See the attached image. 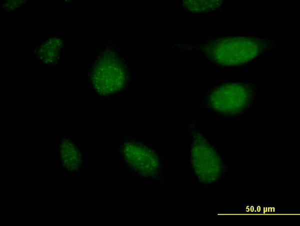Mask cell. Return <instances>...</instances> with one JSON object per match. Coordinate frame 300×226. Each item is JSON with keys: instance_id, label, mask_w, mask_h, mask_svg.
I'll list each match as a JSON object with an SVG mask.
<instances>
[{"instance_id": "277c9868", "label": "cell", "mask_w": 300, "mask_h": 226, "mask_svg": "<svg viewBox=\"0 0 300 226\" xmlns=\"http://www.w3.org/2000/svg\"><path fill=\"white\" fill-rule=\"evenodd\" d=\"M191 162L194 174L202 182H214L222 172V164L216 152L198 132L192 138Z\"/></svg>"}, {"instance_id": "6da1fadb", "label": "cell", "mask_w": 300, "mask_h": 226, "mask_svg": "<svg viewBox=\"0 0 300 226\" xmlns=\"http://www.w3.org/2000/svg\"><path fill=\"white\" fill-rule=\"evenodd\" d=\"M271 45L270 40L257 37H227L210 40L204 53L212 62L220 66H238L246 64Z\"/></svg>"}, {"instance_id": "3957f363", "label": "cell", "mask_w": 300, "mask_h": 226, "mask_svg": "<svg viewBox=\"0 0 300 226\" xmlns=\"http://www.w3.org/2000/svg\"><path fill=\"white\" fill-rule=\"evenodd\" d=\"M90 78L95 90L100 95L108 96L121 90L128 79L126 66L114 51H103L92 64Z\"/></svg>"}, {"instance_id": "52a82bcc", "label": "cell", "mask_w": 300, "mask_h": 226, "mask_svg": "<svg viewBox=\"0 0 300 226\" xmlns=\"http://www.w3.org/2000/svg\"><path fill=\"white\" fill-rule=\"evenodd\" d=\"M222 0H184L183 6L193 13H204L218 9Z\"/></svg>"}, {"instance_id": "5b68a950", "label": "cell", "mask_w": 300, "mask_h": 226, "mask_svg": "<svg viewBox=\"0 0 300 226\" xmlns=\"http://www.w3.org/2000/svg\"><path fill=\"white\" fill-rule=\"evenodd\" d=\"M120 150L123 161L135 174L147 178H154L160 174V159L153 150L145 145L126 140L120 146Z\"/></svg>"}, {"instance_id": "7a4b0ae2", "label": "cell", "mask_w": 300, "mask_h": 226, "mask_svg": "<svg viewBox=\"0 0 300 226\" xmlns=\"http://www.w3.org/2000/svg\"><path fill=\"white\" fill-rule=\"evenodd\" d=\"M256 86L246 82H231L215 86L208 94L206 103L214 112L236 116L245 112L253 102Z\"/></svg>"}, {"instance_id": "8992f818", "label": "cell", "mask_w": 300, "mask_h": 226, "mask_svg": "<svg viewBox=\"0 0 300 226\" xmlns=\"http://www.w3.org/2000/svg\"><path fill=\"white\" fill-rule=\"evenodd\" d=\"M62 46L63 41L62 38L52 36L39 46L36 54L42 63L52 65L58 61Z\"/></svg>"}, {"instance_id": "9c48e42d", "label": "cell", "mask_w": 300, "mask_h": 226, "mask_svg": "<svg viewBox=\"0 0 300 226\" xmlns=\"http://www.w3.org/2000/svg\"><path fill=\"white\" fill-rule=\"evenodd\" d=\"M58 152H56V156H58Z\"/></svg>"}, {"instance_id": "ba28073f", "label": "cell", "mask_w": 300, "mask_h": 226, "mask_svg": "<svg viewBox=\"0 0 300 226\" xmlns=\"http://www.w3.org/2000/svg\"><path fill=\"white\" fill-rule=\"evenodd\" d=\"M22 0H6L3 6L4 9L10 10L20 8L22 6Z\"/></svg>"}]
</instances>
